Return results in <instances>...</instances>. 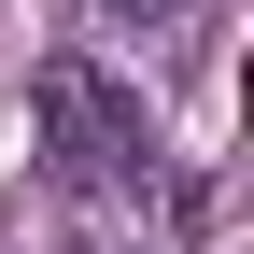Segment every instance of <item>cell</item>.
<instances>
[{
	"instance_id": "1",
	"label": "cell",
	"mask_w": 254,
	"mask_h": 254,
	"mask_svg": "<svg viewBox=\"0 0 254 254\" xmlns=\"http://www.w3.org/2000/svg\"><path fill=\"white\" fill-rule=\"evenodd\" d=\"M43 155H57V184H141V99L99 71V57H43Z\"/></svg>"
},
{
	"instance_id": "2",
	"label": "cell",
	"mask_w": 254,
	"mask_h": 254,
	"mask_svg": "<svg viewBox=\"0 0 254 254\" xmlns=\"http://www.w3.org/2000/svg\"><path fill=\"white\" fill-rule=\"evenodd\" d=\"M99 14H198V0H99Z\"/></svg>"
}]
</instances>
